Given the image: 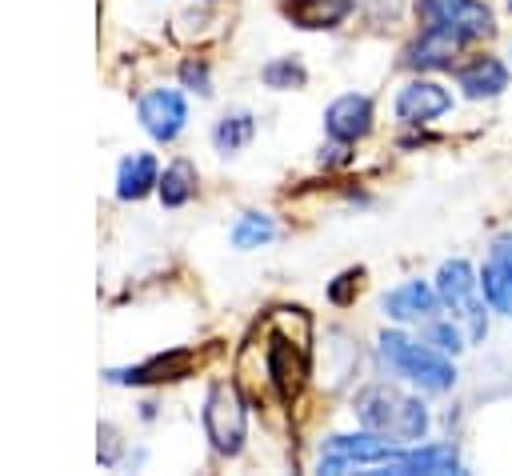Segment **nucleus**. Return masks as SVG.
Segmentation results:
<instances>
[{
	"label": "nucleus",
	"instance_id": "f257e3e1",
	"mask_svg": "<svg viewBox=\"0 0 512 476\" xmlns=\"http://www.w3.org/2000/svg\"><path fill=\"white\" fill-rule=\"evenodd\" d=\"M356 420L368 432H380L392 444H420L428 436V408L420 396H408L392 384H368L356 396Z\"/></svg>",
	"mask_w": 512,
	"mask_h": 476
},
{
	"label": "nucleus",
	"instance_id": "f03ea898",
	"mask_svg": "<svg viewBox=\"0 0 512 476\" xmlns=\"http://www.w3.org/2000/svg\"><path fill=\"white\" fill-rule=\"evenodd\" d=\"M376 344H380L384 364H388L400 380H408L412 388L432 392V396L452 392V384H456V364H452V356H444V352L432 348L428 340H416V336H408V332H400V328H384V332L376 336Z\"/></svg>",
	"mask_w": 512,
	"mask_h": 476
},
{
	"label": "nucleus",
	"instance_id": "7ed1b4c3",
	"mask_svg": "<svg viewBox=\"0 0 512 476\" xmlns=\"http://www.w3.org/2000/svg\"><path fill=\"white\" fill-rule=\"evenodd\" d=\"M204 432L220 456H240L248 440V404L232 380H216L204 396Z\"/></svg>",
	"mask_w": 512,
	"mask_h": 476
},
{
	"label": "nucleus",
	"instance_id": "20e7f679",
	"mask_svg": "<svg viewBox=\"0 0 512 476\" xmlns=\"http://www.w3.org/2000/svg\"><path fill=\"white\" fill-rule=\"evenodd\" d=\"M468 44L472 40L460 28H452V24H424L416 32V40L404 48L400 64L408 72H452Z\"/></svg>",
	"mask_w": 512,
	"mask_h": 476
},
{
	"label": "nucleus",
	"instance_id": "39448f33",
	"mask_svg": "<svg viewBox=\"0 0 512 476\" xmlns=\"http://www.w3.org/2000/svg\"><path fill=\"white\" fill-rule=\"evenodd\" d=\"M404 444L384 440L380 432H356V436H328L320 448V472H344V468H384Z\"/></svg>",
	"mask_w": 512,
	"mask_h": 476
},
{
	"label": "nucleus",
	"instance_id": "423d86ee",
	"mask_svg": "<svg viewBox=\"0 0 512 476\" xmlns=\"http://www.w3.org/2000/svg\"><path fill=\"white\" fill-rule=\"evenodd\" d=\"M264 376L280 400H296L308 380V344L304 336L292 340L288 332H268L264 340Z\"/></svg>",
	"mask_w": 512,
	"mask_h": 476
},
{
	"label": "nucleus",
	"instance_id": "0eeeda50",
	"mask_svg": "<svg viewBox=\"0 0 512 476\" xmlns=\"http://www.w3.org/2000/svg\"><path fill=\"white\" fill-rule=\"evenodd\" d=\"M392 112L400 124L408 128H428L436 124L440 116L452 112V88H444L440 80H432L428 72H416L392 100Z\"/></svg>",
	"mask_w": 512,
	"mask_h": 476
},
{
	"label": "nucleus",
	"instance_id": "6e6552de",
	"mask_svg": "<svg viewBox=\"0 0 512 476\" xmlns=\"http://www.w3.org/2000/svg\"><path fill=\"white\" fill-rule=\"evenodd\" d=\"M412 12H416V24H452L460 28L472 44L492 36L496 32V16L484 0H412Z\"/></svg>",
	"mask_w": 512,
	"mask_h": 476
},
{
	"label": "nucleus",
	"instance_id": "1a4fd4ad",
	"mask_svg": "<svg viewBox=\"0 0 512 476\" xmlns=\"http://www.w3.org/2000/svg\"><path fill=\"white\" fill-rule=\"evenodd\" d=\"M136 116H140V128L156 144H172L188 124V104H184V96L176 88H152V92L140 96Z\"/></svg>",
	"mask_w": 512,
	"mask_h": 476
},
{
	"label": "nucleus",
	"instance_id": "9d476101",
	"mask_svg": "<svg viewBox=\"0 0 512 476\" xmlns=\"http://www.w3.org/2000/svg\"><path fill=\"white\" fill-rule=\"evenodd\" d=\"M480 272V296L488 300L492 312L512 316V232H496L488 244Z\"/></svg>",
	"mask_w": 512,
	"mask_h": 476
},
{
	"label": "nucleus",
	"instance_id": "9b49d317",
	"mask_svg": "<svg viewBox=\"0 0 512 476\" xmlns=\"http://www.w3.org/2000/svg\"><path fill=\"white\" fill-rule=\"evenodd\" d=\"M452 80H456V88H460L464 100H496V96H504V88H508L512 76H508V64L500 56L472 52L468 60H460L452 68Z\"/></svg>",
	"mask_w": 512,
	"mask_h": 476
},
{
	"label": "nucleus",
	"instance_id": "f8f14e48",
	"mask_svg": "<svg viewBox=\"0 0 512 476\" xmlns=\"http://www.w3.org/2000/svg\"><path fill=\"white\" fill-rule=\"evenodd\" d=\"M372 124H376V104L364 92H344V96H336L324 108V132H328V140L356 144V140H364L372 132Z\"/></svg>",
	"mask_w": 512,
	"mask_h": 476
},
{
	"label": "nucleus",
	"instance_id": "ddd939ff",
	"mask_svg": "<svg viewBox=\"0 0 512 476\" xmlns=\"http://www.w3.org/2000/svg\"><path fill=\"white\" fill-rule=\"evenodd\" d=\"M380 308H384V316L396 320V324H424V320H432L444 304H440V296H436V284H428V280H404V284H396V288L384 292Z\"/></svg>",
	"mask_w": 512,
	"mask_h": 476
},
{
	"label": "nucleus",
	"instance_id": "4468645a",
	"mask_svg": "<svg viewBox=\"0 0 512 476\" xmlns=\"http://www.w3.org/2000/svg\"><path fill=\"white\" fill-rule=\"evenodd\" d=\"M376 472H396V476H444V472H460V452L456 444L440 440V444H404L384 468Z\"/></svg>",
	"mask_w": 512,
	"mask_h": 476
},
{
	"label": "nucleus",
	"instance_id": "2eb2a0df",
	"mask_svg": "<svg viewBox=\"0 0 512 476\" xmlns=\"http://www.w3.org/2000/svg\"><path fill=\"white\" fill-rule=\"evenodd\" d=\"M436 296H440V304L460 320L472 304H480L484 296H480V272L468 264V260H444L440 268H436Z\"/></svg>",
	"mask_w": 512,
	"mask_h": 476
},
{
	"label": "nucleus",
	"instance_id": "dca6fc26",
	"mask_svg": "<svg viewBox=\"0 0 512 476\" xmlns=\"http://www.w3.org/2000/svg\"><path fill=\"white\" fill-rule=\"evenodd\" d=\"M192 364H196V356L176 348V352H160V356H152L144 364H132V368H112L108 380H116V384H164V380L188 376Z\"/></svg>",
	"mask_w": 512,
	"mask_h": 476
},
{
	"label": "nucleus",
	"instance_id": "f3484780",
	"mask_svg": "<svg viewBox=\"0 0 512 476\" xmlns=\"http://www.w3.org/2000/svg\"><path fill=\"white\" fill-rule=\"evenodd\" d=\"M356 0H280V12L304 28V32H328V28H340L348 16H352Z\"/></svg>",
	"mask_w": 512,
	"mask_h": 476
},
{
	"label": "nucleus",
	"instance_id": "a211bd4d",
	"mask_svg": "<svg viewBox=\"0 0 512 476\" xmlns=\"http://www.w3.org/2000/svg\"><path fill=\"white\" fill-rule=\"evenodd\" d=\"M160 184V164L152 152H132L116 168V196L120 200H144Z\"/></svg>",
	"mask_w": 512,
	"mask_h": 476
},
{
	"label": "nucleus",
	"instance_id": "6ab92c4d",
	"mask_svg": "<svg viewBox=\"0 0 512 476\" xmlns=\"http://www.w3.org/2000/svg\"><path fill=\"white\" fill-rule=\"evenodd\" d=\"M252 136H256V116L252 112H224L216 120V128H212V148L220 156H232V152L248 148Z\"/></svg>",
	"mask_w": 512,
	"mask_h": 476
},
{
	"label": "nucleus",
	"instance_id": "aec40b11",
	"mask_svg": "<svg viewBox=\"0 0 512 476\" xmlns=\"http://www.w3.org/2000/svg\"><path fill=\"white\" fill-rule=\"evenodd\" d=\"M156 196L164 208H180L196 196V164L192 160H172L164 172H160V184H156Z\"/></svg>",
	"mask_w": 512,
	"mask_h": 476
},
{
	"label": "nucleus",
	"instance_id": "412c9836",
	"mask_svg": "<svg viewBox=\"0 0 512 476\" xmlns=\"http://www.w3.org/2000/svg\"><path fill=\"white\" fill-rule=\"evenodd\" d=\"M420 340H428V344L440 348L444 356H460V352L468 348V332H464V324H460L452 312L424 320V324H420Z\"/></svg>",
	"mask_w": 512,
	"mask_h": 476
},
{
	"label": "nucleus",
	"instance_id": "4be33fe9",
	"mask_svg": "<svg viewBox=\"0 0 512 476\" xmlns=\"http://www.w3.org/2000/svg\"><path fill=\"white\" fill-rule=\"evenodd\" d=\"M260 80L264 88H276V92H292V88H304L308 84V68L296 60V56H276L260 68Z\"/></svg>",
	"mask_w": 512,
	"mask_h": 476
},
{
	"label": "nucleus",
	"instance_id": "5701e85b",
	"mask_svg": "<svg viewBox=\"0 0 512 476\" xmlns=\"http://www.w3.org/2000/svg\"><path fill=\"white\" fill-rule=\"evenodd\" d=\"M276 236V224L268 212H244L236 224H232V244L236 248H260Z\"/></svg>",
	"mask_w": 512,
	"mask_h": 476
},
{
	"label": "nucleus",
	"instance_id": "b1692460",
	"mask_svg": "<svg viewBox=\"0 0 512 476\" xmlns=\"http://www.w3.org/2000/svg\"><path fill=\"white\" fill-rule=\"evenodd\" d=\"M180 84L196 96H212V72H208V60L204 56H188L180 64Z\"/></svg>",
	"mask_w": 512,
	"mask_h": 476
},
{
	"label": "nucleus",
	"instance_id": "393cba45",
	"mask_svg": "<svg viewBox=\"0 0 512 476\" xmlns=\"http://www.w3.org/2000/svg\"><path fill=\"white\" fill-rule=\"evenodd\" d=\"M360 280H364V268H348V272H340V276L328 284V300H332L336 308H348V304L356 300V292H360Z\"/></svg>",
	"mask_w": 512,
	"mask_h": 476
},
{
	"label": "nucleus",
	"instance_id": "a878e982",
	"mask_svg": "<svg viewBox=\"0 0 512 476\" xmlns=\"http://www.w3.org/2000/svg\"><path fill=\"white\" fill-rule=\"evenodd\" d=\"M100 436H104V448H100V464H116L120 460V440H116V428L112 424H100Z\"/></svg>",
	"mask_w": 512,
	"mask_h": 476
},
{
	"label": "nucleus",
	"instance_id": "bb28decb",
	"mask_svg": "<svg viewBox=\"0 0 512 476\" xmlns=\"http://www.w3.org/2000/svg\"><path fill=\"white\" fill-rule=\"evenodd\" d=\"M508 12H512V0H508Z\"/></svg>",
	"mask_w": 512,
	"mask_h": 476
},
{
	"label": "nucleus",
	"instance_id": "cd10ccee",
	"mask_svg": "<svg viewBox=\"0 0 512 476\" xmlns=\"http://www.w3.org/2000/svg\"><path fill=\"white\" fill-rule=\"evenodd\" d=\"M204 4H212V0H204Z\"/></svg>",
	"mask_w": 512,
	"mask_h": 476
},
{
	"label": "nucleus",
	"instance_id": "c85d7f7f",
	"mask_svg": "<svg viewBox=\"0 0 512 476\" xmlns=\"http://www.w3.org/2000/svg\"><path fill=\"white\" fill-rule=\"evenodd\" d=\"M508 56H512V52H508Z\"/></svg>",
	"mask_w": 512,
	"mask_h": 476
}]
</instances>
